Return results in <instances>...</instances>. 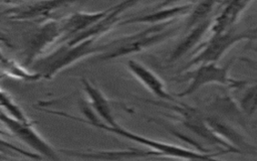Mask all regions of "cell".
<instances>
[{"label":"cell","instance_id":"cell-1","mask_svg":"<svg viewBox=\"0 0 257 161\" xmlns=\"http://www.w3.org/2000/svg\"><path fill=\"white\" fill-rule=\"evenodd\" d=\"M81 105V111L83 113V115L85 116L84 119H80L78 117L69 115L65 112H61V111H55V110H48V109H41L43 112L49 113V114H53V115H57L63 118H67L73 121H78L81 122L83 124L92 126L96 129H100L103 131H106L108 133H112L114 135H117L121 138L131 140L132 142L138 143L140 145H144L146 147H149L152 150H155L157 152H159L161 155H165V156H170L173 158H181V159H204V160H209V159H215L219 154H226V151H218V152H210V153H205L199 150H192V149H188V148H184L181 146H177L174 144H169L166 142H161V141H157L154 139H150L148 137L133 133L126 129H124L123 127H121L120 125L118 126H109L105 123H103L99 118H96V114L94 113V111L89 108L88 106H86V104L84 102L80 103Z\"/></svg>","mask_w":257,"mask_h":161},{"label":"cell","instance_id":"cell-2","mask_svg":"<svg viewBox=\"0 0 257 161\" xmlns=\"http://www.w3.org/2000/svg\"><path fill=\"white\" fill-rule=\"evenodd\" d=\"M174 21L154 24L150 27L128 35L121 36L107 42L106 49L97 54L95 61H108L117 57L141 52L152 46L158 45L173 37L179 31V27H169Z\"/></svg>","mask_w":257,"mask_h":161},{"label":"cell","instance_id":"cell-3","mask_svg":"<svg viewBox=\"0 0 257 161\" xmlns=\"http://www.w3.org/2000/svg\"><path fill=\"white\" fill-rule=\"evenodd\" d=\"M107 47V42L96 44L95 38L85 39L77 44H64L46 56L37 58L31 65L32 70L39 72L43 78L51 79L57 72L78 60L93 54L103 52Z\"/></svg>","mask_w":257,"mask_h":161},{"label":"cell","instance_id":"cell-4","mask_svg":"<svg viewBox=\"0 0 257 161\" xmlns=\"http://www.w3.org/2000/svg\"><path fill=\"white\" fill-rule=\"evenodd\" d=\"M257 38V25L245 30L237 31L234 27L219 33H212L210 39L202 45V49L192 57L182 68L181 72L199 64L219 61L233 46L243 41H252Z\"/></svg>","mask_w":257,"mask_h":161},{"label":"cell","instance_id":"cell-5","mask_svg":"<svg viewBox=\"0 0 257 161\" xmlns=\"http://www.w3.org/2000/svg\"><path fill=\"white\" fill-rule=\"evenodd\" d=\"M235 59V57L229 59L224 65H219L217 62H210L195 66L194 69L186 72V78L190 80L189 86L177 96L180 98L188 97L208 85L224 86L231 90L240 88L247 79H237L230 75V70Z\"/></svg>","mask_w":257,"mask_h":161},{"label":"cell","instance_id":"cell-6","mask_svg":"<svg viewBox=\"0 0 257 161\" xmlns=\"http://www.w3.org/2000/svg\"><path fill=\"white\" fill-rule=\"evenodd\" d=\"M61 35H64L62 23L56 20H47L29 32L24 41L23 65L28 67L39 58L40 54Z\"/></svg>","mask_w":257,"mask_h":161},{"label":"cell","instance_id":"cell-7","mask_svg":"<svg viewBox=\"0 0 257 161\" xmlns=\"http://www.w3.org/2000/svg\"><path fill=\"white\" fill-rule=\"evenodd\" d=\"M1 122L18 139L29 146L37 154L50 160L60 159L58 152L33 128V124H25L9 117L5 112L1 113Z\"/></svg>","mask_w":257,"mask_h":161},{"label":"cell","instance_id":"cell-8","mask_svg":"<svg viewBox=\"0 0 257 161\" xmlns=\"http://www.w3.org/2000/svg\"><path fill=\"white\" fill-rule=\"evenodd\" d=\"M205 119L213 131L238 154L257 156V145L253 144L245 135L242 131L244 129L215 114L205 116Z\"/></svg>","mask_w":257,"mask_h":161},{"label":"cell","instance_id":"cell-9","mask_svg":"<svg viewBox=\"0 0 257 161\" xmlns=\"http://www.w3.org/2000/svg\"><path fill=\"white\" fill-rule=\"evenodd\" d=\"M141 0H123L113 6L110 7L109 11L106 13L105 16H103L98 22H96L94 25L89 27L88 29L77 33L76 35L72 36L67 40V44L74 45L77 44L85 39L89 38H97L103 33H106L109 31L116 23H118L120 19V15L131 7L138 4Z\"/></svg>","mask_w":257,"mask_h":161},{"label":"cell","instance_id":"cell-10","mask_svg":"<svg viewBox=\"0 0 257 161\" xmlns=\"http://www.w3.org/2000/svg\"><path fill=\"white\" fill-rule=\"evenodd\" d=\"M59 152L64 153L67 156L80 158V159H92V160H123V159H139L150 156H162L155 150H140V149H124V150H71L61 149Z\"/></svg>","mask_w":257,"mask_h":161},{"label":"cell","instance_id":"cell-11","mask_svg":"<svg viewBox=\"0 0 257 161\" xmlns=\"http://www.w3.org/2000/svg\"><path fill=\"white\" fill-rule=\"evenodd\" d=\"M73 0H39L22 6H16L3 12L12 20H32L46 18L54 10Z\"/></svg>","mask_w":257,"mask_h":161},{"label":"cell","instance_id":"cell-12","mask_svg":"<svg viewBox=\"0 0 257 161\" xmlns=\"http://www.w3.org/2000/svg\"><path fill=\"white\" fill-rule=\"evenodd\" d=\"M254 0H222L220 10L214 17L211 32L219 33L231 29Z\"/></svg>","mask_w":257,"mask_h":161},{"label":"cell","instance_id":"cell-13","mask_svg":"<svg viewBox=\"0 0 257 161\" xmlns=\"http://www.w3.org/2000/svg\"><path fill=\"white\" fill-rule=\"evenodd\" d=\"M126 66L132 74H134L136 78H138L139 82L157 98L163 101L176 103V99L167 92L163 80L150 68L135 59H128L126 61Z\"/></svg>","mask_w":257,"mask_h":161},{"label":"cell","instance_id":"cell-14","mask_svg":"<svg viewBox=\"0 0 257 161\" xmlns=\"http://www.w3.org/2000/svg\"><path fill=\"white\" fill-rule=\"evenodd\" d=\"M80 82H81L83 91L89 100L90 107L94 111V113L97 115V117L103 123L109 126H118L119 124L116 122L114 118L111 104L103 95V93L85 77H82Z\"/></svg>","mask_w":257,"mask_h":161},{"label":"cell","instance_id":"cell-15","mask_svg":"<svg viewBox=\"0 0 257 161\" xmlns=\"http://www.w3.org/2000/svg\"><path fill=\"white\" fill-rule=\"evenodd\" d=\"M193 6L191 4L185 5H174L170 7L159 8V10L146 15L134 16L119 22V25H130V24H161L170 21H175V18L182 17L183 15L189 14Z\"/></svg>","mask_w":257,"mask_h":161},{"label":"cell","instance_id":"cell-16","mask_svg":"<svg viewBox=\"0 0 257 161\" xmlns=\"http://www.w3.org/2000/svg\"><path fill=\"white\" fill-rule=\"evenodd\" d=\"M211 108L216 113L215 115L245 130L249 120L242 113L233 95L224 94L217 96L211 103Z\"/></svg>","mask_w":257,"mask_h":161},{"label":"cell","instance_id":"cell-17","mask_svg":"<svg viewBox=\"0 0 257 161\" xmlns=\"http://www.w3.org/2000/svg\"><path fill=\"white\" fill-rule=\"evenodd\" d=\"M214 17L208 18L205 21L199 23L195 27L188 30L189 32L186 34L185 37H183L173 48L168 61L174 62L182 58L184 55H186L188 52L192 51L193 48H195L199 42L202 40L204 35L211 30L212 23H213Z\"/></svg>","mask_w":257,"mask_h":161},{"label":"cell","instance_id":"cell-18","mask_svg":"<svg viewBox=\"0 0 257 161\" xmlns=\"http://www.w3.org/2000/svg\"><path fill=\"white\" fill-rule=\"evenodd\" d=\"M110 7L97 12H75L69 15L67 18H64L61 23L63 33L66 35L67 40L77 33H80L94 25L106 15Z\"/></svg>","mask_w":257,"mask_h":161},{"label":"cell","instance_id":"cell-19","mask_svg":"<svg viewBox=\"0 0 257 161\" xmlns=\"http://www.w3.org/2000/svg\"><path fill=\"white\" fill-rule=\"evenodd\" d=\"M232 91L239 108L249 120L257 113V80L247 79L243 86Z\"/></svg>","mask_w":257,"mask_h":161},{"label":"cell","instance_id":"cell-20","mask_svg":"<svg viewBox=\"0 0 257 161\" xmlns=\"http://www.w3.org/2000/svg\"><path fill=\"white\" fill-rule=\"evenodd\" d=\"M1 70L10 77L24 82H37L43 78L39 72L28 70L25 65H21L14 59L5 56L3 52L1 54Z\"/></svg>","mask_w":257,"mask_h":161},{"label":"cell","instance_id":"cell-21","mask_svg":"<svg viewBox=\"0 0 257 161\" xmlns=\"http://www.w3.org/2000/svg\"><path fill=\"white\" fill-rule=\"evenodd\" d=\"M222 0H200L189 12L185 23V29L190 30L199 23L213 17L214 10L220 6Z\"/></svg>","mask_w":257,"mask_h":161},{"label":"cell","instance_id":"cell-22","mask_svg":"<svg viewBox=\"0 0 257 161\" xmlns=\"http://www.w3.org/2000/svg\"><path fill=\"white\" fill-rule=\"evenodd\" d=\"M1 107L3 109V112L5 111L9 117L25 124H33V122L27 117L23 109L4 90L1 91Z\"/></svg>","mask_w":257,"mask_h":161},{"label":"cell","instance_id":"cell-23","mask_svg":"<svg viewBox=\"0 0 257 161\" xmlns=\"http://www.w3.org/2000/svg\"><path fill=\"white\" fill-rule=\"evenodd\" d=\"M255 52H257V46L253 48ZM241 61H243L247 66H249L250 68H252L253 70H257V59H253V58H249V57H240L239 58Z\"/></svg>","mask_w":257,"mask_h":161},{"label":"cell","instance_id":"cell-24","mask_svg":"<svg viewBox=\"0 0 257 161\" xmlns=\"http://www.w3.org/2000/svg\"><path fill=\"white\" fill-rule=\"evenodd\" d=\"M182 0H162V2L159 4V8L174 6V5H177Z\"/></svg>","mask_w":257,"mask_h":161},{"label":"cell","instance_id":"cell-25","mask_svg":"<svg viewBox=\"0 0 257 161\" xmlns=\"http://www.w3.org/2000/svg\"><path fill=\"white\" fill-rule=\"evenodd\" d=\"M18 0H1V2L3 3V4H12V3H15V2H17Z\"/></svg>","mask_w":257,"mask_h":161},{"label":"cell","instance_id":"cell-26","mask_svg":"<svg viewBox=\"0 0 257 161\" xmlns=\"http://www.w3.org/2000/svg\"><path fill=\"white\" fill-rule=\"evenodd\" d=\"M253 125H254V126H257V120L254 122V124H253Z\"/></svg>","mask_w":257,"mask_h":161}]
</instances>
